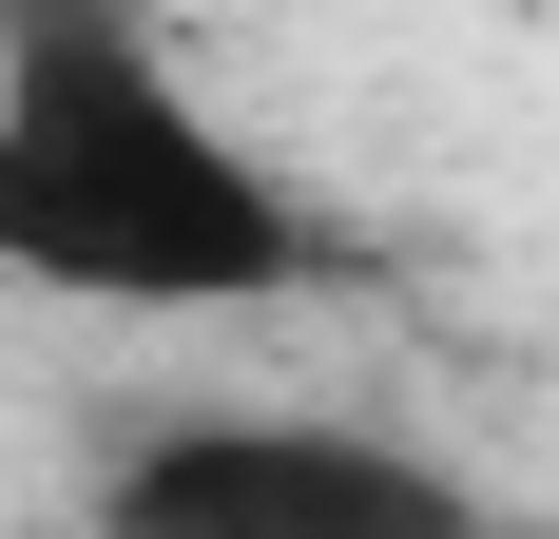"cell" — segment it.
<instances>
[{
    "instance_id": "cell-1",
    "label": "cell",
    "mask_w": 559,
    "mask_h": 539,
    "mask_svg": "<svg viewBox=\"0 0 559 539\" xmlns=\"http://www.w3.org/2000/svg\"><path fill=\"white\" fill-rule=\"evenodd\" d=\"M0 270L58 309L193 327V309H289L309 213L116 0H20L0 20Z\"/></svg>"
},
{
    "instance_id": "cell-2",
    "label": "cell",
    "mask_w": 559,
    "mask_h": 539,
    "mask_svg": "<svg viewBox=\"0 0 559 539\" xmlns=\"http://www.w3.org/2000/svg\"><path fill=\"white\" fill-rule=\"evenodd\" d=\"M97 539H483V501L367 424H174L97 482Z\"/></svg>"
}]
</instances>
